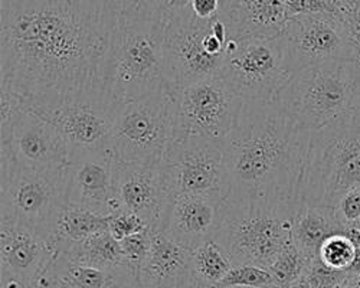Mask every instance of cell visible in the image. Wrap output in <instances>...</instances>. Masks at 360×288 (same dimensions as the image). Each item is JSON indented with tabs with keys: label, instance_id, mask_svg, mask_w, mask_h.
<instances>
[{
	"label": "cell",
	"instance_id": "6da1fadb",
	"mask_svg": "<svg viewBox=\"0 0 360 288\" xmlns=\"http://www.w3.org/2000/svg\"><path fill=\"white\" fill-rule=\"evenodd\" d=\"M114 26L89 0H0V84L27 110L100 86Z\"/></svg>",
	"mask_w": 360,
	"mask_h": 288
},
{
	"label": "cell",
	"instance_id": "7a4b0ae2",
	"mask_svg": "<svg viewBox=\"0 0 360 288\" xmlns=\"http://www.w3.org/2000/svg\"><path fill=\"white\" fill-rule=\"evenodd\" d=\"M310 133L277 101H247L238 126L224 140L225 199L302 205Z\"/></svg>",
	"mask_w": 360,
	"mask_h": 288
},
{
	"label": "cell",
	"instance_id": "3957f363",
	"mask_svg": "<svg viewBox=\"0 0 360 288\" xmlns=\"http://www.w3.org/2000/svg\"><path fill=\"white\" fill-rule=\"evenodd\" d=\"M165 29L133 9L118 18L101 70V89L111 101L123 105L165 89Z\"/></svg>",
	"mask_w": 360,
	"mask_h": 288
},
{
	"label": "cell",
	"instance_id": "277c9868",
	"mask_svg": "<svg viewBox=\"0 0 360 288\" xmlns=\"http://www.w3.org/2000/svg\"><path fill=\"white\" fill-rule=\"evenodd\" d=\"M276 101L300 129L319 131L360 110V64L304 68L291 77Z\"/></svg>",
	"mask_w": 360,
	"mask_h": 288
},
{
	"label": "cell",
	"instance_id": "5b68a950",
	"mask_svg": "<svg viewBox=\"0 0 360 288\" xmlns=\"http://www.w3.org/2000/svg\"><path fill=\"white\" fill-rule=\"evenodd\" d=\"M302 205L224 199L215 241L233 266L268 270L292 240V221Z\"/></svg>",
	"mask_w": 360,
	"mask_h": 288
},
{
	"label": "cell",
	"instance_id": "8992f818",
	"mask_svg": "<svg viewBox=\"0 0 360 288\" xmlns=\"http://www.w3.org/2000/svg\"><path fill=\"white\" fill-rule=\"evenodd\" d=\"M360 189V110L310 134L302 202L333 207Z\"/></svg>",
	"mask_w": 360,
	"mask_h": 288
},
{
	"label": "cell",
	"instance_id": "52a82bcc",
	"mask_svg": "<svg viewBox=\"0 0 360 288\" xmlns=\"http://www.w3.org/2000/svg\"><path fill=\"white\" fill-rule=\"evenodd\" d=\"M0 218L22 223L51 241L56 218L68 205L67 167H23L5 146L0 148Z\"/></svg>",
	"mask_w": 360,
	"mask_h": 288
},
{
	"label": "cell",
	"instance_id": "ba28073f",
	"mask_svg": "<svg viewBox=\"0 0 360 288\" xmlns=\"http://www.w3.org/2000/svg\"><path fill=\"white\" fill-rule=\"evenodd\" d=\"M229 35L218 18L203 20L188 11L165 29V79L172 91L219 77L228 53Z\"/></svg>",
	"mask_w": 360,
	"mask_h": 288
},
{
	"label": "cell",
	"instance_id": "9c48e42d",
	"mask_svg": "<svg viewBox=\"0 0 360 288\" xmlns=\"http://www.w3.org/2000/svg\"><path fill=\"white\" fill-rule=\"evenodd\" d=\"M174 93L165 86L118 108L110 150L115 160L160 166L174 138Z\"/></svg>",
	"mask_w": 360,
	"mask_h": 288
},
{
	"label": "cell",
	"instance_id": "30bf717a",
	"mask_svg": "<svg viewBox=\"0 0 360 288\" xmlns=\"http://www.w3.org/2000/svg\"><path fill=\"white\" fill-rule=\"evenodd\" d=\"M219 77L245 103L276 101L292 77L281 37L231 39Z\"/></svg>",
	"mask_w": 360,
	"mask_h": 288
},
{
	"label": "cell",
	"instance_id": "8fae6325",
	"mask_svg": "<svg viewBox=\"0 0 360 288\" xmlns=\"http://www.w3.org/2000/svg\"><path fill=\"white\" fill-rule=\"evenodd\" d=\"M173 93L176 103L173 140L198 136L222 141L238 126L245 104L221 77L195 82Z\"/></svg>",
	"mask_w": 360,
	"mask_h": 288
},
{
	"label": "cell",
	"instance_id": "7c38bea8",
	"mask_svg": "<svg viewBox=\"0 0 360 288\" xmlns=\"http://www.w3.org/2000/svg\"><path fill=\"white\" fill-rule=\"evenodd\" d=\"M160 166L174 197L200 195L224 200L228 195L224 140L176 138Z\"/></svg>",
	"mask_w": 360,
	"mask_h": 288
},
{
	"label": "cell",
	"instance_id": "4fadbf2b",
	"mask_svg": "<svg viewBox=\"0 0 360 288\" xmlns=\"http://www.w3.org/2000/svg\"><path fill=\"white\" fill-rule=\"evenodd\" d=\"M292 75L309 67L356 61V46L342 15H298L280 35Z\"/></svg>",
	"mask_w": 360,
	"mask_h": 288
},
{
	"label": "cell",
	"instance_id": "5bb4252c",
	"mask_svg": "<svg viewBox=\"0 0 360 288\" xmlns=\"http://www.w3.org/2000/svg\"><path fill=\"white\" fill-rule=\"evenodd\" d=\"M101 85L53 105L31 108L51 123L70 144L71 150L110 149V138L118 108Z\"/></svg>",
	"mask_w": 360,
	"mask_h": 288
},
{
	"label": "cell",
	"instance_id": "9a60e30c",
	"mask_svg": "<svg viewBox=\"0 0 360 288\" xmlns=\"http://www.w3.org/2000/svg\"><path fill=\"white\" fill-rule=\"evenodd\" d=\"M114 189L122 209L139 215L155 233H163L174 199L162 166L114 162Z\"/></svg>",
	"mask_w": 360,
	"mask_h": 288
},
{
	"label": "cell",
	"instance_id": "2e32d148",
	"mask_svg": "<svg viewBox=\"0 0 360 288\" xmlns=\"http://www.w3.org/2000/svg\"><path fill=\"white\" fill-rule=\"evenodd\" d=\"M114 162L110 149L71 150L67 164L68 204L107 218L122 209L114 189Z\"/></svg>",
	"mask_w": 360,
	"mask_h": 288
},
{
	"label": "cell",
	"instance_id": "e0dca14e",
	"mask_svg": "<svg viewBox=\"0 0 360 288\" xmlns=\"http://www.w3.org/2000/svg\"><path fill=\"white\" fill-rule=\"evenodd\" d=\"M58 254L53 244L37 230L0 218V282L37 284Z\"/></svg>",
	"mask_w": 360,
	"mask_h": 288
},
{
	"label": "cell",
	"instance_id": "ac0fdd59",
	"mask_svg": "<svg viewBox=\"0 0 360 288\" xmlns=\"http://www.w3.org/2000/svg\"><path fill=\"white\" fill-rule=\"evenodd\" d=\"M6 143L15 162L23 167L63 169L70 162L71 149L65 137L51 123L27 110L16 122Z\"/></svg>",
	"mask_w": 360,
	"mask_h": 288
},
{
	"label": "cell",
	"instance_id": "d6986e66",
	"mask_svg": "<svg viewBox=\"0 0 360 288\" xmlns=\"http://www.w3.org/2000/svg\"><path fill=\"white\" fill-rule=\"evenodd\" d=\"M222 200L200 196L180 195L172 202L163 234L189 251L215 240L219 228Z\"/></svg>",
	"mask_w": 360,
	"mask_h": 288
},
{
	"label": "cell",
	"instance_id": "ffe728a7",
	"mask_svg": "<svg viewBox=\"0 0 360 288\" xmlns=\"http://www.w3.org/2000/svg\"><path fill=\"white\" fill-rule=\"evenodd\" d=\"M218 18L232 41L277 38L288 22L287 0H221Z\"/></svg>",
	"mask_w": 360,
	"mask_h": 288
},
{
	"label": "cell",
	"instance_id": "44dd1931",
	"mask_svg": "<svg viewBox=\"0 0 360 288\" xmlns=\"http://www.w3.org/2000/svg\"><path fill=\"white\" fill-rule=\"evenodd\" d=\"M192 251L152 230V248L140 270L143 288H191Z\"/></svg>",
	"mask_w": 360,
	"mask_h": 288
},
{
	"label": "cell",
	"instance_id": "7402d4cb",
	"mask_svg": "<svg viewBox=\"0 0 360 288\" xmlns=\"http://www.w3.org/2000/svg\"><path fill=\"white\" fill-rule=\"evenodd\" d=\"M37 284L41 288H136L139 278L129 266L101 270L58 254Z\"/></svg>",
	"mask_w": 360,
	"mask_h": 288
},
{
	"label": "cell",
	"instance_id": "603a6c76",
	"mask_svg": "<svg viewBox=\"0 0 360 288\" xmlns=\"http://www.w3.org/2000/svg\"><path fill=\"white\" fill-rule=\"evenodd\" d=\"M349 228L340 221L336 208L303 204L292 221V242L313 261L327 238L336 234H346Z\"/></svg>",
	"mask_w": 360,
	"mask_h": 288
},
{
	"label": "cell",
	"instance_id": "cb8c5ba5",
	"mask_svg": "<svg viewBox=\"0 0 360 288\" xmlns=\"http://www.w3.org/2000/svg\"><path fill=\"white\" fill-rule=\"evenodd\" d=\"M107 229V216L68 204L56 218L51 242L59 254H64L71 247Z\"/></svg>",
	"mask_w": 360,
	"mask_h": 288
},
{
	"label": "cell",
	"instance_id": "d4e9b609",
	"mask_svg": "<svg viewBox=\"0 0 360 288\" xmlns=\"http://www.w3.org/2000/svg\"><path fill=\"white\" fill-rule=\"evenodd\" d=\"M64 255L81 266L101 270L127 266L122 244L110 234L108 229L71 247Z\"/></svg>",
	"mask_w": 360,
	"mask_h": 288
},
{
	"label": "cell",
	"instance_id": "484cf974",
	"mask_svg": "<svg viewBox=\"0 0 360 288\" xmlns=\"http://www.w3.org/2000/svg\"><path fill=\"white\" fill-rule=\"evenodd\" d=\"M233 264L225 249L215 241H207L192 251L193 281L203 285H219Z\"/></svg>",
	"mask_w": 360,
	"mask_h": 288
},
{
	"label": "cell",
	"instance_id": "4316f807",
	"mask_svg": "<svg viewBox=\"0 0 360 288\" xmlns=\"http://www.w3.org/2000/svg\"><path fill=\"white\" fill-rule=\"evenodd\" d=\"M310 263V259L294 245L291 240L268 270L271 273L277 287L290 288L297 280L306 274Z\"/></svg>",
	"mask_w": 360,
	"mask_h": 288
},
{
	"label": "cell",
	"instance_id": "83f0119b",
	"mask_svg": "<svg viewBox=\"0 0 360 288\" xmlns=\"http://www.w3.org/2000/svg\"><path fill=\"white\" fill-rule=\"evenodd\" d=\"M356 249L357 247L353 244L347 233L336 234L321 244L317 256L326 267L347 273L354 259Z\"/></svg>",
	"mask_w": 360,
	"mask_h": 288
},
{
	"label": "cell",
	"instance_id": "f1b7e54d",
	"mask_svg": "<svg viewBox=\"0 0 360 288\" xmlns=\"http://www.w3.org/2000/svg\"><path fill=\"white\" fill-rule=\"evenodd\" d=\"M191 2L192 0H137L131 9L167 26L172 20L191 11Z\"/></svg>",
	"mask_w": 360,
	"mask_h": 288
},
{
	"label": "cell",
	"instance_id": "f546056e",
	"mask_svg": "<svg viewBox=\"0 0 360 288\" xmlns=\"http://www.w3.org/2000/svg\"><path fill=\"white\" fill-rule=\"evenodd\" d=\"M268 285H274V278L269 270L250 264L233 266L232 270L219 282L221 288H262Z\"/></svg>",
	"mask_w": 360,
	"mask_h": 288
},
{
	"label": "cell",
	"instance_id": "4dcf8cb0",
	"mask_svg": "<svg viewBox=\"0 0 360 288\" xmlns=\"http://www.w3.org/2000/svg\"><path fill=\"white\" fill-rule=\"evenodd\" d=\"M0 105H2L0 107V110H2V120H0V143H6L11 138L16 122L27 110V107L25 100L5 84H0Z\"/></svg>",
	"mask_w": 360,
	"mask_h": 288
},
{
	"label": "cell",
	"instance_id": "1f68e13d",
	"mask_svg": "<svg viewBox=\"0 0 360 288\" xmlns=\"http://www.w3.org/2000/svg\"><path fill=\"white\" fill-rule=\"evenodd\" d=\"M120 244H122L126 264L139 278L140 270L150 252V248H152V230H146V233L124 238L120 241Z\"/></svg>",
	"mask_w": 360,
	"mask_h": 288
},
{
	"label": "cell",
	"instance_id": "d6a6232c",
	"mask_svg": "<svg viewBox=\"0 0 360 288\" xmlns=\"http://www.w3.org/2000/svg\"><path fill=\"white\" fill-rule=\"evenodd\" d=\"M108 230L115 240L122 241L131 235L146 233V230H150V228L139 215L120 209L108 216Z\"/></svg>",
	"mask_w": 360,
	"mask_h": 288
},
{
	"label": "cell",
	"instance_id": "836d02e7",
	"mask_svg": "<svg viewBox=\"0 0 360 288\" xmlns=\"http://www.w3.org/2000/svg\"><path fill=\"white\" fill-rule=\"evenodd\" d=\"M288 19L298 15H342V0H287Z\"/></svg>",
	"mask_w": 360,
	"mask_h": 288
},
{
	"label": "cell",
	"instance_id": "e575fe53",
	"mask_svg": "<svg viewBox=\"0 0 360 288\" xmlns=\"http://www.w3.org/2000/svg\"><path fill=\"white\" fill-rule=\"evenodd\" d=\"M342 18L356 46V61L360 64V0H342Z\"/></svg>",
	"mask_w": 360,
	"mask_h": 288
},
{
	"label": "cell",
	"instance_id": "d590c367",
	"mask_svg": "<svg viewBox=\"0 0 360 288\" xmlns=\"http://www.w3.org/2000/svg\"><path fill=\"white\" fill-rule=\"evenodd\" d=\"M336 212L346 226H353L360 219V189L346 193L336 205Z\"/></svg>",
	"mask_w": 360,
	"mask_h": 288
},
{
	"label": "cell",
	"instance_id": "8d00e7d4",
	"mask_svg": "<svg viewBox=\"0 0 360 288\" xmlns=\"http://www.w3.org/2000/svg\"><path fill=\"white\" fill-rule=\"evenodd\" d=\"M108 20L117 23L118 18L131 9L137 0H89Z\"/></svg>",
	"mask_w": 360,
	"mask_h": 288
},
{
	"label": "cell",
	"instance_id": "74e56055",
	"mask_svg": "<svg viewBox=\"0 0 360 288\" xmlns=\"http://www.w3.org/2000/svg\"><path fill=\"white\" fill-rule=\"evenodd\" d=\"M221 0H192L191 9L196 18L209 20L214 19L219 12Z\"/></svg>",
	"mask_w": 360,
	"mask_h": 288
},
{
	"label": "cell",
	"instance_id": "f35d334b",
	"mask_svg": "<svg viewBox=\"0 0 360 288\" xmlns=\"http://www.w3.org/2000/svg\"><path fill=\"white\" fill-rule=\"evenodd\" d=\"M339 288H360V275L347 273Z\"/></svg>",
	"mask_w": 360,
	"mask_h": 288
},
{
	"label": "cell",
	"instance_id": "ab89813d",
	"mask_svg": "<svg viewBox=\"0 0 360 288\" xmlns=\"http://www.w3.org/2000/svg\"><path fill=\"white\" fill-rule=\"evenodd\" d=\"M347 273H350V274H356V275H360V248H357V249H356L354 259H353V263H352V266H350V268H349V271H347Z\"/></svg>",
	"mask_w": 360,
	"mask_h": 288
},
{
	"label": "cell",
	"instance_id": "60d3db41",
	"mask_svg": "<svg viewBox=\"0 0 360 288\" xmlns=\"http://www.w3.org/2000/svg\"><path fill=\"white\" fill-rule=\"evenodd\" d=\"M0 288H41L38 284H32V285H22L18 282H0Z\"/></svg>",
	"mask_w": 360,
	"mask_h": 288
},
{
	"label": "cell",
	"instance_id": "b9f144b4",
	"mask_svg": "<svg viewBox=\"0 0 360 288\" xmlns=\"http://www.w3.org/2000/svg\"><path fill=\"white\" fill-rule=\"evenodd\" d=\"M290 288H314L313 284L303 275L300 280H297Z\"/></svg>",
	"mask_w": 360,
	"mask_h": 288
},
{
	"label": "cell",
	"instance_id": "7bdbcfd3",
	"mask_svg": "<svg viewBox=\"0 0 360 288\" xmlns=\"http://www.w3.org/2000/svg\"><path fill=\"white\" fill-rule=\"evenodd\" d=\"M191 288H221L219 285H203L200 282H196L192 280V284H191Z\"/></svg>",
	"mask_w": 360,
	"mask_h": 288
},
{
	"label": "cell",
	"instance_id": "ee69618b",
	"mask_svg": "<svg viewBox=\"0 0 360 288\" xmlns=\"http://www.w3.org/2000/svg\"><path fill=\"white\" fill-rule=\"evenodd\" d=\"M353 228H354V229H357L359 233H360V219H359L357 222H354V223H353Z\"/></svg>",
	"mask_w": 360,
	"mask_h": 288
},
{
	"label": "cell",
	"instance_id": "f6af8a7d",
	"mask_svg": "<svg viewBox=\"0 0 360 288\" xmlns=\"http://www.w3.org/2000/svg\"><path fill=\"white\" fill-rule=\"evenodd\" d=\"M233 288H245V287H233ZM262 288H280V287H277V285L274 284V285H268V287H262Z\"/></svg>",
	"mask_w": 360,
	"mask_h": 288
},
{
	"label": "cell",
	"instance_id": "bcb514c9",
	"mask_svg": "<svg viewBox=\"0 0 360 288\" xmlns=\"http://www.w3.org/2000/svg\"><path fill=\"white\" fill-rule=\"evenodd\" d=\"M136 288H143V287H141V284H140V281H139V284H137V287H136Z\"/></svg>",
	"mask_w": 360,
	"mask_h": 288
}]
</instances>
